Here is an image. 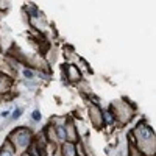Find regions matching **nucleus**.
<instances>
[{
    "label": "nucleus",
    "instance_id": "9",
    "mask_svg": "<svg viewBox=\"0 0 156 156\" xmlns=\"http://www.w3.org/2000/svg\"><path fill=\"white\" fill-rule=\"evenodd\" d=\"M31 119L35 120V122H41V119H42V114H41L39 109H35L31 112Z\"/></svg>",
    "mask_w": 156,
    "mask_h": 156
},
{
    "label": "nucleus",
    "instance_id": "7",
    "mask_svg": "<svg viewBox=\"0 0 156 156\" xmlns=\"http://www.w3.org/2000/svg\"><path fill=\"white\" fill-rule=\"evenodd\" d=\"M101 119H103V125H111L116 122V117L111 111H101Z\"/></svg>",
    "mask_w": 156,
    "mask_h": 156
},
{
    "label": "nucleus",
    "instance_id": "6",
    "mask_svg": "<svg viewBox=\"0 0 156 156\" xmlns=\"http://www.w3.org/2000/svg\"><path fill=\"white\" fill-rule=\"evenodd\" d=\"M53 130H55L59 142H66V125H55Z\"/></svg>",
    "mask_w": 156,
    "mask_h": 156
},
{
    "label": "nucleus",
    "instance_id": "8",
    "mask_svg": "<svg viewBox=\"0 0 156 156\" xmlns=\"http://www.w3.org/2000/svg\"><path fill=\"white\" fill-rule=\"evenodd\" d=\"M22 112H24V109H22V108H16V109L13 111V116H11V119H13V120H17L20 116H22Z\"/></svg>",
    "mask_w": 156,
    "mask_h": 156
},
{
    "label": "nucleus",
    "instance_id": "2",
    "mask_svg": "<svg viewBox=\"0 0 156 156\" xmlns=\"http://www.w3.org/2000/svg\"><path fill=\"white\" fill-rule=\"evenodd\" d=\"M133 134H136V139H134V142L136 140H142L144 144H148L150 145L152 150H155V131L152 130L150 126H147L145 123H139L136 128H134V131H131Z\"/></svg>",
    "mask_w": 156,
    "mask_h": 156
},
{
    "label": "nucleus",
    "instance_id": "12",
    "mask_svg": "<svg viewBox=\"0 0 156 156\" xmlns=\"http://www.w3.org/2000/svg\"><path fill=\"white\" fill-rule=\"evenodd\" d=\"M3 81H5V78L0 77V89H2V86H3Z\"/></svg>",
    "mask_w": 156,
    "mask_h": 156
},
{
    "label": "nucleus",
    "instance_id": "1",
    "mask_svg": "<svg viewBox=\"0 0 156 156\" xmlns=\"http://www.w3.org/2000/svg\"><path fill=\"white\" fill-rule=\"evenodd\" d=\"M10 144L16 148H27L31 144V131L25 126H20L17 130H14L10 136Z\"/></svg>",
    "mask_w": 156,
    "mask_h": 156
},
{
    "label": "nucleus",
    "instance_id": "10",
    "mask_svg": "<svg viewBox=\"0 0 156 156\" xmlns=\"http://www.w3.org/2000/svg\"><path fill=\"white\" fill-rule=\"evenodd\" d=\"M24 77L27 80H35V72L31 69H24Z\"/></svg>",
    "mask_w": 156,
    "mask_h": 156
},
{
    "label": "nucleus",
    "instance_id": "5",
    "mask_svg": "<svg viewBox=\"0 0 156 156\" xmlns=\"http://www.w3.org/2000/svg\"><path fill=\"white\" fill-rule=\"evenodd\" d=\"M0 156H14V147L10 142H5L3 147L0 148Z\"/></svg>",
    "mask_w": 156,
    "mask_h": 156
},
{
    "label": "nucleus",
    "instance_id": "11",
    "mask_svg": "<svg viewBox=\"0 0 156 156\" xmlns=\"http://www.w3.org/2000/svg\"><path fill=\"white\" fill-rule=\"evenodd\" d=\"M8 114H10V111H3V112H2V117H3V119L8 117Z\"/></svg>",
    "mask_w": 156,
    "mask_h": 156
},
{
    "label": "nucleus",
    "instance_id": "4",
    "mask_svg": "<svg viewBox=\"0 0 156 156\" xmlns=\"http://www.w3.org/2000/svg\"><path fill=\"white\" fill-rule=\"evenodd\" d=\"M61 153H63V156H75V155H77L75 144H72V142H63Z\"/></svg>",
    "mask_w": 156,
    "mask_h": 156
},
{
    "label": "nucleus",
    "instance_id": "3",
    "mask_svg": "<svg viewBox=\"0 0 156 156\" xmlns=\"http://www.w3.org/2000/svg\"><path fill=\"white\" fill-rule=\"evenodd\" d=\"M66 75H67V78H69L70 81H80L81 80V73L78 70V67L73 66V64H69L66 67Z\"/></svg>",
    "mask_w": 156,
    "mask_h": 156
}]
</instances>
